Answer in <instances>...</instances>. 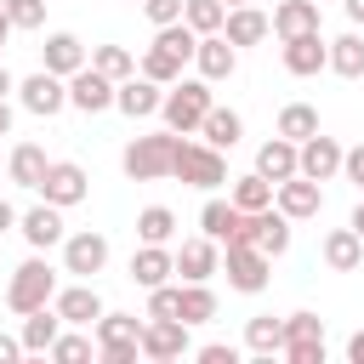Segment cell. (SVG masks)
<instances>
[{
	"instance_id": "12",
	"label": "cell",
	"mask_w": 364,
	"mask_h": 364,
	"mask_svg": "<svg viewBox=\"0 0 364 364\" xmlns=\"http://www.w3.org/2000/svg\"><path fill=\"white\" fill-rule=\"evenodd\" d=\"M68 108H80V114H108V108H114V80L97 74L91 63L74 68V74H68Z\"/></svg>"
},
{
	"instance_id": "15",
	"label": "cell",
	"mask_w": 364,
	"mask_h": 364,
	"mask_svg": "<svg viewBox=\"0 0 364 364\" xmlns=\"http://www.w3.org/2000/svg\"><path fill=\"white\" fill-rule=\"evenodd\" d=\"M176 273L188 279V284H205V279H216L222 273V245L216 239H182V250H176Z\"/></svg>"
},
{
	"instance_id": "7",
	"label": "cell",
	"mask_w": 364,
	"mask_h": 364,
	"mask_svg": "<svg viewBox=\"0 0 364 364\" xmlns=\"http://www.w3.org/2000/svg\"><path fill=\"white\" fill-rule=\"evenodd\" d=\"M34 193H40L46 205H57V210H68V205H80V199L91 193V176H85V165H74V159H51Z\"/></svg>"
},
{
	"instance_id": "3",
	"label": "cell",
	"mask_w": 364,
	"mask_h": 364,
	"mask_svg": "<svg viewBox=\"0 0 364 364\" xmlns=\"http://www.w3.org/2000/svg\"><path fill=\"white\" fill-rule=\"evenodd\" d=\"M210 80H176V85H165V97H159V114H165V125L171 131H199V119L210 114Z\"/></svg>"
},
{
	"instance_id": "37",
	"label": "cell",
	"mask_w": 364,
	"mask_h": 364,
	"mask_svg": "<svg viewBox=\"0 0 364 364\" xmlns=\"http://www.w3.org/2000/svg\"><path fill=\"white\" fill-rule=\"evenodd\" d=\"M222 17H228L222 0H182V23L193 34H222Z\"/></svg>"
},
{
	"instance_id": "29",
	"label": "cell",
	"mask_w": 364,
	"mask_h": 364,
	"mask_svg": "<svg viewBox=\"0 0 364 364\" xmlns=\"http://www.w3.org/2000/svg\"><path fill=\"white\" fill-rule=\"evenodd\" d=\"M46 165H51V159H46V148H40V142H17V148H11V159H6V176H11L17 188H40Z\"/></svg>"
},
{
	"instance_id": "39",
	"label": "cell",
	"mask_w": 364,
	"mask_h": 364,
	"mask_svg": "<svg viewBox=\"0 0 364 364\" xmlns=\"http://www.w3.org/2000/svg\"><path fill=\"white\" fill-rule=\"evenodd\" d=\"M57 364H85L91 358V336H80V324H68V330H57V341L46 347Z\"/></svg>"
},
{
	"instance_id": "45",
	"label": "cell",
	"mask_w": 364,
	"mask_h": 364,
	"mask_svg": "<svg viewBox=\"0 0 364 364\" xmlns=\"http://www.w3.org/2000/svg\"><path fill=\"white\" fill-rule=\"evenodd\" d=\"M199 364H239V347H228V341H210V347H199Z\"/></svg>"
},
{
	"instance_id": "30",
	"label": "cell",
	"mask_w": 364,
	"mask_h": 364,
	"mask_svg": "<svg viewBox=\"0 0 364 364\" xmlns=\"http://www.w3.org/2000/svg\"><path fill=\"white\" fill-rule=\"evenodd\" d=\"M256 171H262L267 182H284V176H296V142H290V136H273V142H262V148H256Z\"/></svg>"
},
{
	"instance_id": "38",
	"label": "cell",
	"mask_w": 364,
	"mask_h": 364,
	"mask_svg": "<svg viewBox=\"0 0 364 364\" xmlns=\"http://www.w3.org/2000/svg\"><path fill=\"white\" fill-rule=\"evenodd\" d=\"M233 205H239V210H262V205H273V182H267L262 171L239 176V182H233Z\"/></svg>"
},
{
	"instance_id": "54",
	"label": "cell",
	"mask_w": 364,
	"mask_h": 364,
	"mask_svg": "<svg viewBox=\"0 0 364 364\" xmlns=\"http://www.w3.org/2000/svg\"><path fill=\"white\" fill-rule=\"evenodd\" d=\"M222 6H250V0H222Z\"/></svg>"
},
{
	"instance_id": "42",
	"label": "cell",
	"mask_w": 364,
	"mask_h": 364,
	"mask_svg": "<svg viewBox=\"0 0 364 364\" xmlns=\"http://www.w3.org/2000/svg\"><path fill=\"white\" fill-rule=\"evenodd\" d=\"M290 364H324V341H284L279 347Z\"/></svg>"
},
{
	"instance_id": "48",
	"label": "cell",
	"mask_w": 364,
	"mask_h": 364,
	"mask_svg": "<svg viewBox=\"0 0 364 364\" xmlns=\"http://www.w3.org/2000/svg\"><path fill=\"white\" fill-rule=\"evenodd\" d=\"M347 358H353V364H364V330H358V336L347 341Z\"/></svg>"
},
{
	"instance_id": "31",
	"label": "cell",
	"mask_w": 364,
	"mask_h": 364,
	"mask_svg": "<svg viewBox=\"0 0 364 364\" xmlns=\"http://www.w3.org/2000/svg\"><path fill=\"white\" fill-rule=\"evenodd\" d=\"M324 68H336L341 80H364V34L353 28V34L330 40V63H324Z\"/></svg>"
},
{
	"instance_id": "46",
	"label": "cell",
	"mask_w": 364,
	"mask_h": 364,
	"mask_svg": "<svg viewBox=\"0 0 364 364\" xmlns=\"http://www.w3.org/2000/svg\"><path fill=\"white\" fill-rule=\"evenodd\" d=\"M23 358V341L17 336H0V364H17Z\"/></svg>"
},
{
	"instance_id": "23",
	"label": "cell",
	"mask_w": 364,
	"mask_h": 364,
	"mask_svg": "<svg viewBox=\"0 0 364 364\" xmlns=\"http://www.w3.org/2000/svg\"><path fill=\"white\" fill-rule=\"evenodd\" d=\"M222 34H228V46H262V40L273 34V23H267V11H256V6H228Z\"/></svg>"
},
{
	"instance_id": "36",
	"label": "cell",
	"mask_w": 364,
	"mask_h": 364,
	"mask_svg": "<svg viewBox=\"0 0 364 364\" xmlns=\"http://www.w3.org/2000/svg\"><path fill=\"white\" fill-rule=\"evenodd\" d=\"M313 131H318V108H307V102H284V108H279V136L307 142Z\"/></svg>"
},
{
	"instance_id": "21",
	"label": "cell",
	"mask_w": 364,
	"mask_h": 364,
	"mask_svg": "<svg viewBox=\"0 0 364 364\" xmlns=\"http://www.w3.org/2000/svg\"><path fill=\"white\" fill-rule=\"evenodd\" d=\"M17 233H23L34 250H51V245H63V210L40 199V205H28V210L17 216Z\"/></svg>"
},
{
	"instance_id": "32",
	"label": "cell",
	"mask_w": 364,
	"mask_h": 364,
	"mask_svg": "<svg viewBox=\"0 0 364 364\" xmlns=\"http://www.w3.org/2000/svg\"><path fill=\"white\" fill-rule=\"evenodd\" d=\"M176 318H182V324H210V318H216V290H210V279H205V284H188V279H182V307H176Z\"/></svg>"
},
{
	"instance_id": "51",
	"label": "cell",
	"mask_w": 364,
	"mask_h": 364,
	"mask_svg": "<svg viewBox=\"0 0 364 364\" xmlns=\"http://www.w3.org/2000/svg\"><path fill=\"white\" fill-rule=\"evenodd\" d=\"M11 91H17V80H11V74H6V63H0V97H11Z\"/></svg>"
},
{
	"instance_id": "20",
	"label": "cell",
	"mask_w": 364,
	"mask_h": 364,
	"mask_svg": "<svg viewBox=\"0 0 364 364\" xmlns=\"http://www.w3.org/2000/svg\"><path fill=\"white\" fill-rule=\"evenodd\" d=\"M159 97H165V85H154L148 74H131V80H119V85H114V108H119V114H131V119L159 114Z\"/></svg>"
},
{
	"instance_id": "47",
	"label": "cell",
	"mask_w": 364,
	"mask_h": 364,
	"mask_svg": "<svg viewBox=\"0 0 364 364\" xmlns=\"http://www.w3.org/2000/svg\"><path fill=\"white\" fill-rule=\"evenodd\" d=\"M11 228H17V205H11V199H0V233H11Z\"/></svg>"
},
{
	"instance_id": "2",
	"label": "cell",
	"mask_w": 364,
	"mask_h": 364,
	"mask_svg": "<svg viewBox=\"0 0 364 364\" xmlns=\"http://www.w3.org/2000/svg\"><path fill=\"white\" fill-rule=\"evenodd\" d=\"M51 296H57V267H51L46 256H28V262L11 267V284H6V307H11V313H34V307H46Z\"/></svg>"
},
{
	"instance_id": "34",
	"label": "cell",
	"mask_w": 364,
	"mask_h": 364,
	"mask_svg": "<svg viewBox=\"0 0 364 364\" xmlns=\"http://www.w3.org/2000/svg\"><path fill=\"white\" fill-rule=\"evenodd\" d=\"M171 233H176V210L171 205H148L136 216V239L142 245H171Z\"/></svg>"
},
{
	"instance_id": "8",
	"label": "cell",
	"mask_w": 364,
	"mask_h": 364,
	"mask_svg": "<svg viewBox=\"0 0 364 364\" xmlns=\"http://www.w3.org/2000/svg\"><path fill=\"white\" fill-rule=\"evenodd\" d=\"M17 102H23L28 114L51 119V114H63V108H68V80H63V74H51V68H40V74L17 80Z\"/></svg>"
},
{
	"instance_id": "11",
	"label": "cell",
	"mask_w": 364,
	"mask_h": 364,
	"mask_svg": "<svg viewBox=\"0 0 364 364\" xmlns=\"http://www.w3.org/2000/svg\"><path fill=\"white\" fill-rule=\"evenodd\" d=\"M102 267H108V239H102L97 228H85V233H63V273L91 279V273H102Z\"/></svg>"
},
{
	"instance_id": "52",
	"label": "cell",
	"mask_w": 364,
	"mask_h": 364,
	"mask_svg": "<svg viewBox=\"0 0 364 364\" xmlns=\"http://www.w3.org/2000/svg\"><path fill=\"white\" fill-rule=\"evenodd\" d=\"M347 228H353V233L364 239V199H358V210H353V222H347Z\"/></svg>"
},
{
	"instance_id": "5",
	"label": "cell",
	"mask_w": 364,
	"mask_h": 364,
	"mask_svg": "<svg viewBox=\"0 0 364 364\" xmlns=\"http://www.w3.org/2000/svg\"><path fill=\"white\" fill-rule=\"evenodd\" d=\"M171 176H182L188 188H205V193H210V188L228 182V159H222V148H210V142H182Z\"/></svg>"
},
{
	"instance_id": "41",
	"label": "cell",
	"mask_w": 364,
	"mask_h": 364,
	"mask_svg": "<svg viewBox=\"0 0 364 364\" xmlns=\"http://www.w3.org/2000/svg\"><path fill=\"white\" fill-rule=\"evenodd\" d=\"M6 17H11V28H40L46 23V0H6Z\"/></svg>"
},
{
	"instance_id": "4",
	"label": "cell",
	"mask_w": 364,
	"mask_h": 364,
	"mask_svg": "<svg viewBox=\"0 0 364 364\" xmlns=\"http://www.w3.org/2000/svg\"><path fill=\"white\" fill-rule=\"evenodd\" d=\"M91 330H97L102 364H136V358H142V318H136V313H108V307H102V318H97Z\"/></svg>"
},
{
	"instance_id": "1",
	"label": "cell",
	"mask_w": 364,
	"mask_h": 364,
	"mask_svg": "<svg viewBox=\"0 0 364 364\" xmlns=\"http://www.w3.org/2000/svg\"><path fill=\"white\" fill-rule=\"evenodd\" d=\"M176 148H182V131H148V136H131V148L119 154V165H125V176L131 182H159V176H171V165H176Z\"/></svg>"
},
{
	"instance_id": "27",
	"label": "cell",
	"mask_w": 364,
	"mask_h": 364,
	"mask_svg": "<svg viewBox=\"0 0 364 364\" xmlns=\"http://www.w3.org/2000/svg\"><path fill=\"white\" fill-rule=\"evenodd\" d=\"M176 273V256L165 250V245H142L136 256H131V279L142 284V290H154V284H165Z\"/></svg>"
},
{
	"instance_id": "9",
	"label": "cell",
	"mask_w": 364,
	"mask_h": 364,
	"mask_svg": "<svg viewBox=\"0 0 364 364\" xmlns=\"http://www.w3.org/2000/svg\"><path fill=\"white\" fill-rule=\"evenodd\" d=\"M245 245L267 250V256H284L290 250V216L279 205H262V210H245Z\"/></svg>"
},
{
	"instance_id": "16",
	"label": "cell",
	"mask_w": 364,
	"mask_h": 364,
	"mask_svg": "<svg viewBox=\"0 0 364 364\" xmlns=\"http://www.w3.org/2000/svg\"><path fill=\"white\" fill-rule=\"evenodd\" d=\"M91 63V51H85V40L80 34H68V28H57V34H46V46H40V68H51V74H74V68H85Z\"/></svg>"
},
{
	"instance_id": "25",
	"label": "cell",
	"mask_w": 364,
	"mask_h": 364,
	"mask_svg": "<svg viewBox=\"0 0 364 364\" xmlns=\"http://www.w3.org/2000/svg\"><path fill=\"white\" fill-rule=\"evenodd\" d=\"M267 23H273L279 40H290V34H313V28H318V0H279Z\"/></svg>"
},
{
	"instance_id": "50",
	"label": "cell",
	"mask_w": 364,
	"mask_h": 364,
	"mask_svg": "<svg viewBox=\"0 0 364 364\" xmlns=\"http://www.w3.org/2000/svg\"><path fill=\"white\" fill-rule=\"evenodd\" d=\"M0 136H11V102L0 97Z\"/></svg>"
},
{
	"instance_id": "13",
	"label": "cell",
	"mask_w": 364,
	"mask_h": 364,
	"mask_svg": "<svg viewBox=\"0 0 364 364\" xmlns=\"http://www.w3.org/2000/svg\"><path fill=\"white\" fill-rule=\"evenodd\" d=\"M188 353V324L182 318H142V358L171 364Z\"/></svg>"
},
{
	"instance_id": "33",
	"label": "cell",
	"mask_w": 364,
	"mask_h": 364,
	"mask_svg": "<svg viewBox=\"0 0 364 364\" xmlns=\"http://www.w3.org/2000/svg\"><path fill=\"white\" fill-rule=\"evenodd\" d=\"M245 347H250V353H262V358H273V353L284 347V318H273V313H256V318L245 324Z\"/></svg>"
},
{
	"instance_id": "26",
	"label": "cell",
	"mask_w": 364,
	"mask_h": 364,
	"mask_svg": "<svg viewBox=\"0 0 364 364\" xmlns=\"http://www.w3.org/2000/svg\"><path fill=\"white\" fill-rule=\"evenodd\" d=\"M199 136H205L210 148H222V154H228V148H239V136H245V119H239L233 108H222V102H210V114L199 119Z\"/></svg>"
},
{
	"instance_id": "18",
	"label": "cell",
	"mask_w": 364,
	"mask_h": 364,
	"mask_svg": "<svg viewBox=\"0 0 364 364\" xmlns=\"http://www.w3.org/2000/svg\"><path fill=\"white\" fill-rule=\"evenodd\" d=\"M199 233L216 239V245H239V239H245V210H239L233 199H205V210H199Z\"/></svg>"
},
{
	"instance_id": "43",
	"label": "cell",
	"mask_w": 364,
	"mask_h": 364,
	"mask_svg": "<svg viewBox=\"0 0 364 364\" xmlns=\"http://www.w3.org/2000/svg\"><path fill=\"white\" fill-rule=\"evenodd\" d=\"M142 11H148V23H154V28H165V23H176V17H182V0H142Z\"/></svg>"
},
{
	"instance_id": "40",
	"label": "cell",
	"mask_w": 364,
	"mask_h": 364,
	"mask_svg": "<svg viewBox=\"0 0 364 364\" xmlns=\"http://www.w3.org/2000/svg\"><path fill=\"white\" fill-rule=\"evenodd\" d=\"M284 341H324V318L318 313H290L284 318Z\"/></svg>"
},
{
	"instance_id": "28",
	"label": "cell",
	"mask_w": 364,
	"mask_h": 364,
	"mask_svg": "<svg viewBox=\"0 0 364 364\" xmlns=\"http://www.w3.org/2000/svg\"><path fill=\"white\" fill-rule=\"evenodd\" d=\"M57 330H63V318H57V307L46 301V307L23 313V330H17V341H23V353H46V347L57 341Z\"/></svg>"
},
{
	"instance_id": "17",
	"label": "cell",
	"mask_w": 364,
	"mask_h": 364,
	"mask_svg": "<svg viewBox=\"0 0 364 364\" xmlns=\"http://www.w3.org/2000/svg\"><path fill=\"white\" fill-rule=\"evenodd\" d=\"M193 63H199V80H233V68H239V46H228V34H199V46H193Z\"/></svg>"
},
{
	"instance_id": "56",
	"label": "cell",
	"mask_w": 364,
	"mask_h": 364,
	"mask_svg": "<svg viewBox=\"0 0 364 364\" xmlns=\"http://www.w3.org/2000/svg\"><path fill=\"white\" fill-rule=\"evenodd\" d=\"M0 6H6V0H0Z\"/></svg>"
},
{
	"instance_id": "49",
	"label": "cell",
	"mask_w": 364,
	"mask_h": 364,
	"mask_svg": "<svg viewBox=\"0 0 364 364\" xmlns=\"http://www.w3.org/2000/svg\"><path fill=\"white\" fill-rule=\"evenodd\" d=\"M347 6V17H353V28H364V0H341Z\"/></svg>"
},
{
	"instance_id": "10",
	"label": "cell",
	"mask_w": 364,
	"mask_h": 364,
	"mask_svg": "<svg viewBox=\"0 0 364 364\" xmlns=\"http://www.w3.org/2000/svg\"><path fill=\"white\" fill-rule=\"evenodd\" d=\"M273 205L290 216V222H307V216H318L324 210V188L313 182V176H284V182H273Z\"/></svg>"
},
{
	"instance_id": "55",
	"label": "cell",
	"mask_w": 364,
	"mask_h": 364,
	"mask_svg": "<svg viewBox=\"0 0 364 364\" xmlns=\"http://www.w3.org/2000/svg\"><path fill=\"white\" fill-rule=\"evenodd\" d=\"M131 6H142V0H131Z\"/></svg>"
},
{
	"instance_id": "14",
	"label": "cell",
	"mask_w": 364,
	"mask_h": 364,
	"mask_svg": "<svg viewBox=\"0 0 364 364\" xmlns=\"http://www.w3.org/2000/svg\"><path fill=\"white\" fill-rule=\"evenodd\" d=\"M296 171L313 176V182H330V176L341 171V142L324 136V131H313L307 142H296Z\"/></svg>"
},
{
	"instance_id": "35",
	"label": "cell",
	"mask_w": 364,
	"mask_h": 364,
	"mask_svg": "<svg viewBox=\"0 0 364 364\" xmlns=\"http://www.w3.org/2000/svg\"><path fill=\"white\" fill-rule=\"evenodd\" d=\"M91 68H97V74H108V80L119 85V80H131V74H136V57H131L125 46H91Z\"/></svg>"
},
{
	"instance_id": "22",
	"label": "cell",
	"mask_w": 364,
	"mask_h": 364,
	"mask_svg": "<svg viewBox=\"0 0 364 364\" xmlns=\"http://www.w3.org/2000/svg\"><path fill=\"white\" fill-rule=\"evenodd\" d=\"M324 63H330V40H324L318 28H313V34H290V40H284V68H290V74H301V80H307V74H318Z\"/></svg>"
},
{
	"instance_id": "6",
	"label": "cell",
	"mask_w": 364,
	"mask_h": 364,
	"mask_svg": "<svg viewBox=\"0 0 364 364\" xmlns=\"http://www.w3.org/2000/svg\"><path fill=\"white\" fill-rule=\"evenodd\" d=\"M222 273H228V284H233V290H245V296H256V290H267V273H273V256L239 239V245H222Z\"/></svg>"
},
{
	"instance_id": "53",
	"label": "cell",
	"mask_w": 364,
	"mask_h": 364,
	"mask_svg": "<svg viewBox=\"0 0 364 364\" xmlns=\"http://www.w3.org/2000/svg\"><path fill=\"white\" fill-rule=\"evenodd\" d=\"M6 34H11V17H6V6H0V46H6Z\"/></svg>"
},
{
	"instance_id": "24",
	"label": "cell",
	"mask_w": 364,
	"mask_h": 364,
	"mask_svg": "<svg viewBox=\"0 0 364 364\" xmlns=\"http://www.w3.org/2000/svg\"><path fill=\"white\" fill-rule=\"evenodd\" d=\"M318 256H324V267H330V273H358V267H364V239H358L353 228H330Z\"/></svg>"
},
{
	"instance_id": "44",
	"label": "cell",
	"mask_w": 364,
	"mask_h": 364,
	"mask_svg": "<svg viewBox=\"0 0 364 364\" xmlns=\"http://www.w3.org/2000/svg\"><path fill=\"white\" fill-rule=\"evenodd\" d=\"M341 176L364 193V142H358V148H341Z\"/></svg>"
},
{
	"instance_id": "19",
	"label": "cell",
	"mask_w": 364,
	"mask_h": 364,
	"mask_svg": "<svg viewBox=\"0 0 364 364\" xmlns=\"http://www.w3.org/2000/svg\"><path fill=\"white\" fill-rule=\"evenodd\" d=\"M51 307H57V318H63V324H80V330L102 318V296L91 290V279H80V284L57 290V296H51Z\"/></svg>"
}]
</instances>
